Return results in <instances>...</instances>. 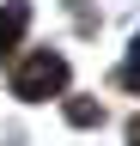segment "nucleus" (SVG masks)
I'll use <instances>...</instances> for the list:
<instances>
[{"label": "nucleus", "mask_w": 140, "mask_h": 146, "mask_svg": "<svg viewBox=\"0 0 140 146\" xmlns=\"http://www.w3.org/2000/svg\"><path fill=\"white\" fill-rule=\"evenodd\" d=\"M61 85H67V61H61V55H49V49L25 55V61H19V73H12V91H19L25 104H43V98H55Z\"/></svg>", "instance_id": "f257e3e1"}, {"label": "nucleus", "mask_w": 140, "mask_h": 146, "mask_svg": "<svg viewBox=\"0 0 140 146\" xmlns=\"http://www.w3.org/2000/svg\"><path fill=\"white\" fill-rule=\"evenodd\" d=\"M25 25H31V6H25V0H12V6L0 12V61H6V55L19 49V36H25Z\"/></svg>", "instance_id": "f03ea898"}, {"label": "nucleus", "mask_w": 140, "mask_h": 146, "mask_svg": "<svg viewBox=\"0 0 140 146\" xmlns=\"http://www.w3.org/2000/svg\"><path fill=\"white\" fill-rule=\"evenodd\" d=\"M67 122H73V128H92V122H104V104H92V98H73V104H67Z\"/></svg>", "instance_id": "7ed1b4c3"}, {"label": "nucleus", "mask_w": 140, "mask_h": 146, "mask_svg": "<svg viewBox=\"0 0 140 146\" xmlns=\"http://www.w3.org/2000/svg\"><path fill=\"white\" fill-rule=\"evenodd\" d=\"M116 79L128 85V91H140V36H134V55L122 61V73H116Z\"/></svg>", "instance_id": "20e7f679"}, {"label": "nucleus", "mask_w": 140, "mask_h": 146, "mask_svg": "<svg viewBox=\"0 0 140 146\" xmlns=\"http://www.w3.org/2000/svg\"><path fill=\"white\" fill-rule=\"evenodd\" d=\"M128 140H134V146H140V116H134V128H128Z\"/></svg>", "instance_id": "39448f33"}]
</instances>
